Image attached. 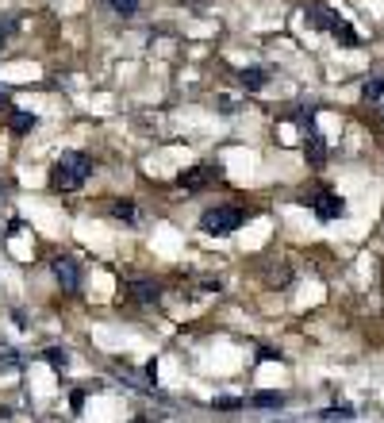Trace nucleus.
<instances>
[{
	"label": "nucleus",
	"instance_id": "13",
	"mask_svg": "<svg viewBox=\"0 0 384 423\" xmlns=\"http://www.w3.org/2000/svg\"><path fill=\"white\" fill-rule=\"evenodd\" d=\"M250 408H284V393H254L250 396Z\"/></svg>",
	"mask_w": 384,
	"mask_h": 423
},
{
	"label": "nucleus",
	"instance_id": "7",
	"mask_svg": "<svg viewBox=\"0 0 384 423\" xmlns=\"http://www.w3.org/2000/svg\"><path fill=\"white\" fill-rule=\"evenodd\" d=\"M304 23L315 27V31H331L334 23H338V15H334V8H326V4H307L304 8Z\"/></svg>",
	"mask_w": 384,
	"mask_h": 423
},
{
	"label": "nucleus",
	"instance_id": "9",
	"mask_svg": "<svg viewBox=\"0 0 384 423\" xmlns=\"http://www.w3.org/2000/svg\"><path fill=\"white\" fill-rule=\"evenodd\" d=\"M239 81H242V89L246 93H258V89H265L269 85V70H261V66H246L239 73Z\"/></svg>",
	"mask_w": 384,
	"mask_h": 423
},
{
	"label": "nucleus",
	"instance_id": "10",
	"mask_svg": "<svg viewBox=\"0 0 384 423\" xmlns=\"http://www.w3.org/2000/svg\"><path fill=\"white\" fill-rule=\"evenodd\" d=\"M331 35H334V43H342V46H362V35H357V31L350 27L346 20H338V23H334V27H331Z\"/></svg>",
	"mask_w": 384,
	"mask_h": 423
},
{
	"label": "nucleus",
	"instance_id": "21",
	"mask_svg": "<svg viewBox=\"0 0 384 423\" xmlns=\"http://www.w3.org/2000/svg\"><path fill=\"white\" fill-rule=\"evenodd\" d=\"M4 197H8V185H4V181H0V200H4Z\"/></svg>",
	"mask_w": 384,
	"mask_h": 423
},
{
	"label": "nucleus",
	"instance_id": "3",
	"mask_svg": "<svg viewBox=\"0 0 384 423\" xmlns=\"http://www.w3.org/2000/svg\"><path fill=\"white\" fill-rule=\"evenodd\" d=\"M307 204L315 208V216H319L323 223H331V219H338L342 212H346V200H342L338 193H331V189H319V193H312V197H307Z\"/></svg>",
	"mask_w": 384,
	"mask_h": 423
},
{
	"label": "nucleus",
	"instance_id": "5",
	"mask_svg": "<svg viewBox=\"0 0 384 423\" xmlns=\"http://www.w3.org/2000/svg\"><path fill=\"white\" fill-rule=\"evenodd\" d=\"M219 177H223V174H219L216 166H192V169H185V174L177 177V185L189 189V193H200V189H208V185H216Z\"/></svg>",
	"mask_w": 384,
	"mask_h": 423
},
{
	"label": "nucleus",
	"instance_id": "6",
	"mask_svg": "<svg viewBox=\"0 0 384 423\" xmlns=\"http://www.w3.org/2000/svg\"><path fill=\"white\" fill-rule=\"evenodd\" d=\"M127 297H131V300H138V304H158L161 285H158V281H150V278H135V281L127 285Z\"/></svg>",
	"mask_w": 384,
	"mask_h": 423
},
{
	"label": "nucleus",
	"instance_id": "4",
	"mask_svg": "<svg viewBox=\"0 0 384 423\" xmlns=\"http://www.w3.org/2000/svg\"><path fill=\"white\" fill-rule=\"evenodd\" d=\"M51 270H54V278H58V285L65 292H77L81 289V266H77V258H69V254H58L51 262Z\"/></svg>",
	"mask_w": 384,
	"mask_h": 423
},
{
	"label": "nucleus",
	"instance_id": "16",
	"mask_svg": "<svg viewBox=\"0 0 384 423\" xmlns=\"http://www.w3.org/2000/svg\"><path fill=\"white\" fill-rule=\"evenodd\" d=\"M108 8L116 15H135L138 12V0H108Z\"/></svg>",
	"mask_w": 384,
	"mask_h": 423
},
{
	"label": "nucleus",
	"instance_id": "20",
	"mask_svg": "<svg viewBox=\"0 0 384 423\" xmlns=\"http://www.w3.org/2000/svg\"><path fill=\"white\" fill-rule=\"evenodd\" d=\"M373 119H377V127H384V108H377V116H373Z\"/></svg>",
	"mask_w": 384,
	"mask_h": 423
},
{
	"label": "nucleus",
	"instance_id": "14",
	"mask_svg": "<svg viewBox=\"0 0 384 423\" xmlns=\"http://www.w3.org/2000/svg\"><path fill=\"white\" fill-rule=\"evenodd\" d=\"M384 96V77H365V85H362V100L365 104H377Z\"/></svg>",
	"mask_w": 384,
	"mask_h": 423
},
{
	"label": "nucleus",
	"instance_id": "19",
	"mask_svg": "<svg viewBox=\"0 0 384 423\" xmlns=\"http://www.w3.org/2000/svg\"><path fill=\"white\" fill-rule=\"evenodd\" d=\"M354 416V408H326L323 412V419H350Z\"/></svg>",
	"mask_w": 384,
	"mask_h": 423
},
{
	"label": "nucleus",
	"instance_id": "8",
	"mask_svg": "<svg viewBox=\"0 0 384 423\" xmlns=\"http://www.w3.org/2000/svg\"><path fill=\"white\" fill-rule=\"evenodd\" d=\"M304 154H307L312 166H323V162H326V143H323L319 127H315V131H304Z\"/></svg>",
	"mask_w": 384,
	"mask_h": 423
},
{
	"label": "nucleus",
	"instance_id": "12",
	"mask_svg": "<svg viewBox=\"0 0 384 423\" xmlns=\"http://www.w3.org/2000/svg\"><path fill=\"white\" fill-rule=\"evenodd\" d=\"M112 216L124 219L127 227H135L138 223V204H135V200H116V204H112Z\"/></svg>",
	"mask_w": 384,
	"mask_h": 423
},
{
	"label": "nucleus",
	"instance_id": "17",
	"mask_svg": "<svg viewBox=\"0 0 384 423\" xmlns=\"http://www.w3.org/2000/svg\"><path fill=\"white\" fill-rule=\"evenodd\" d=\"M246 401H239V396H216V408L219 412H234V408H242Z\"/></svg>",
	"mask_w": 384,
	"mask_h": 423
},
{
	"label": "nucleus",
	"instance_id": "15",
	"mask_svg": "<svg viewBox=\"0 0 384 423\" xmlns=\"http://www.w3.org/2000/svg\"><path fill=\"white\" fill-rule=\"evenodd\" d=\"M12 35H15V15H0V51L8 46Z\"/></svg>",
	"mask_w": 384,
	"mask_h": 423
},
{
	"label": "nucleus",
	"instance_id": "11",
	"mask_svg": "<svg viewBox=\"0 0 384 423\" xmlns=\"http://www.w3.org/2000/svg\"><path fill=\"white\" fill-rule=\"evenodd\" d=\"M35 112H12V116H8V127H12L15 135H27V131H35Z\"/></svg>",
	"mask_w": 384,
	"mask_h": 423
},
{
	"label": "nucleus",
	"instance_id": "18",
	"mask_svg": "<svg viewBox=\"0 0 384 423\" xmlns=\"http://www.w3.org/2000/svg\"><path fill=\"white\" fill-rule=\"evenodd\" d=\"M46 362L58 365V370H65V365H69V354H65V351H46Z\"/></svg>",
	"mask_w": 384,
	"mask_h": 423
},
{
	"label": "nucleus",
	"instance_id": "2",
	"mask_svg": "<svg viewBox=\"0 0 384 423\" xmlns=\"http://www.w3.org/2000/svg\"><path fill=\"white\" fill-rule=\"evenodd\" d=\"M246 223V212L234 208V204H219V208H208L200 216V231L204 235H231Z\"/></svg>",
	"mask_w": 384,
	"mask_h": 423
},
{
	"label": "nucleus",
	"instance_id": "1",
	"mask_svg": "<svg viewBox=\"0 0 384 423\" xmlns=\"http://www.w3.org/2000/svg\"><path fill=\"white\" fill-rule=\"evenodd\" d=\"M88 177H93V158L81 150H69L51 166V189L54 193H77V189H85Z\"/></svg>",
	"mask_w": 384,
	"mask_h": 423
}]
</instances>
